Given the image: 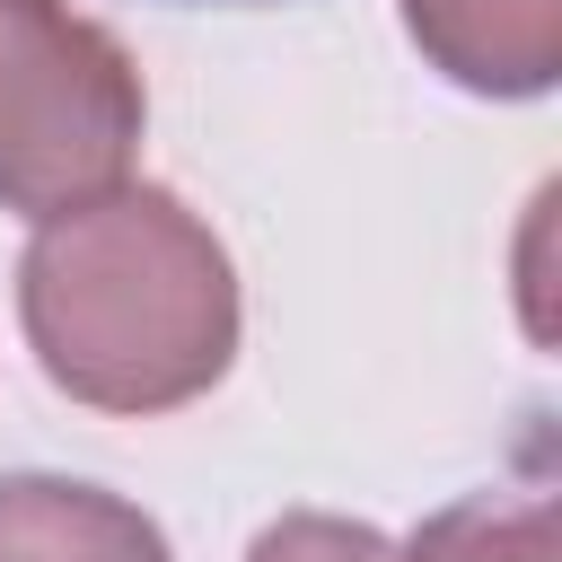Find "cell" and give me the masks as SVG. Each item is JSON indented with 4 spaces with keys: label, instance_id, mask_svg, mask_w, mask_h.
<instances>
[{
    "label": "cell",
    "instance_id": "obj_1",
    "mask_svg": "<svg viewBox=\"0 0 562 562\" xmlns=\"http://www.w3.org/2000/svg\"><path fill=\"white\" fill-rule=\"evenodd\" d=\"M26 342L97 413L193 404L237 351V272L167 184H114L26 246Z\"/></svg>",
    "mask_w": 562,
    "mask_h": 562
},
{
    "label": "cell",
    "instance_id": "obj_2",
    "mask_svg": "<svg viewBox=\"0 0 562 562\" xmlns=\"http://www.w3.org/2000/svg\"><path fill=\"white\" fill-rule=\"evenodd\" d=\"M140 70L61 0H0V211L61 220L123 184Z\"/></svg>",
    "mask_w": 562,
    "mask_h": 562
},
{
    "label": "cell",
    "instance_id": "obj_3",
    "mask_svg": "<svg viewBox=\"0 0 562 562\" xmlns=\"http://www.w3.org/2000/svg\"><path fill=\"white\" fill-rule=\"evenodd\" d=\"M413 44L483 97H536L562 70V0H404Z\"/></svg>",
    "mask_w": 562,
    "mask_h": 562
},
{
    "label": "cell",
    "instance_id": "obj_4",
    "mask_svg": "<svg viewBox=\"0 0 562 562\" xmlns=\"http://www.w3.org/2000/svg\"><path fill=\"white\" fill-rule=\"evenodd\" d=\"M0 562H167V536L97 483L9 474L0 483Z\"/></svg>",
    "mask_w": 562,
    "mask_h": 562
},
{
    "label": "cell",
    "instance_id": "obj_5",
    "mask_svg": "<svg viewBox=\"0 0 562 562\" xmlns=\"http://www.w3.org/2000/svg\"><path fill=\"white\" fill-rule=\"evenodd\" d=\"M404 562H562V518H553V492L527 483V492H474L457 509H439Z\"/></svg>",
    "mask_w": 562,
    "mask_h": 562
},
{
    "label": "cell",
    "instance_id": "obj_6",
    "mask_svg": "<svg viewBox=\"0 0 562 562\" xmlns=\"http://www.w3.org/2000/svg\"><path fill=\"white\" fill-rule=\"evenodd\" d=\"M246 562H404V553H395L378 527H360V518H316V509H299V518L263 527Z\"/></svg>",
    "mask_w": 562,
    "mask_h": 562
}]
</instances>
